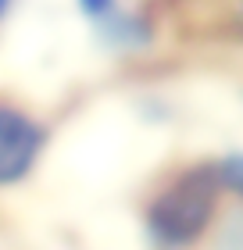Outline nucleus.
<instances>
[{
  "label": "nucleus",
  "mask_w": 243,
  "mask_h": 250,
  "mask_svg": "<svg viewBox=\"0 0 243 250\" xmlns=\"http://www.w3.org/2000/svg\"><path fill=\"white\" fill-rule=\"evenodd\" d=\"M218 183L215 165H193L179 172L143 211V232L154 250H190L200 243L207 225L215 222L218 208Z\"/></svg>",
  "instance_id": "f257e3e1"
},
{
  "label": "nucleus",
  "mask_w": 243,
  "mask_h": 250,
  "mask_svg": "<svg viewBox=\"0 0 243 250\" xmlns=\"http://www.w3.org/2000/svg\"><path fill=\"white\" fill-rule=\"evenodd\" d=\"M43 150H47V125L29 111L0 100V189L25 183Z\"/></svg>",
  "instance_id": "f03ea898"
},
{
  "label": "nucleus",
  "mask_w": 243,
  "mask_h": 250,
  "mask_svg": "<svg viewBox=\"0 0 243 250\" xmlns=\"http://www.w3.org/2000/svg\"><path fill=\"white\" fill-rule=\"evenodd\" d=\"M75 7L89 21V29L97 32V40L118 54H140L154 40L150 21L136 11L122 7L118 0H75Z\"/></svg>",
  "instance_id": "7ed1b4c3"
},
{
  "label": "nucleus",
  "mask_w": 243,
  "mask_h": 250,
  "mask_svg": "<svg viewBox=\"0 0 243 250\" xmlns=\"http://www.w3.org/2000/svg\"><path fill=\"white\" fill-rule=\"evenodd\" d=\"M215 172H218L222 189L243 197V150H233V154H225L222 161H215Z\"/></svg>",
  "instance_id": "20e7f679"
},
{
  "label": "nucleus",
  "mask_w": 243,
  "mask_h": 250,
  "mask_svg": "<svg viewBox=\"0 0 243 250\" xmlns=\"http://www.w3.org/2000/svg\"><path fill=\"white\" fill-rule=\"evenodd\" d=\"M215 250H243V214L225 222V229L218 232V243Z\"/></svg>",
  "instance_id": "39448f33"
},
{
  "label": "nucleus",
  "mask_w": 243,
  "mask_h": 250,
  "mask_svg": "<svg viewBox=\"0 0 243 250\" xmlns=\"http://www.w3.org/2000/svg\"><path fill=\"white\" fill-rule=\"evenodd\" d=\"M11 4H15V0H0V21L7 18V11H11Z\"/></svg>",
  "instance_id": "423d86ee"
}]
</instances>
